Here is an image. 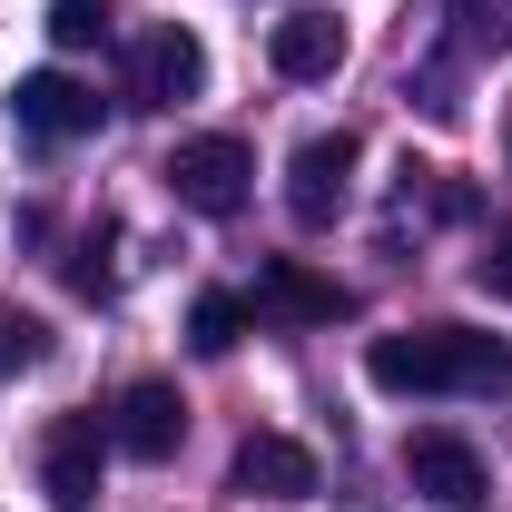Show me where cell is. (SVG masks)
Instances as JSON below:
<instances>
[{
  "mask_svg": "<svg viewBox=\"0 0 512 512\" xmlns=\"http://www.w3.org/2000/svg\"><path fill=\"white\" fill-rule=\"evenodd\" d=\"M375 394H512V345L483 325H404L365 345Z\"/></svg>",
  "mask_w": 512,
  "mask_h": 512,
  "instance_id": "6da1fadb",
  "label": "cell"
},
{
  "mask_svg": "<svg viewBox=\"0 0 512 512\" xmlns=\"http://www.w3.org/2000/svg\"><path fill=\"white\" fill-rule=\"evenodd\" d=\"M168 188H178V207H197V217H237L256 188V158L247 138H178V158L158 168Z\"/></svg>",
  "mask_w": 512,
  "mask_h": 512,
  "instance_id": "7a4b0ae2",
  "label": "cell"
},
{
  "mask_svg": "<svg viewBox=\"0 0 512 512\" xmlns=\"http://www.w3.org/2000/svg\"><path fill=\"white\" fill-rule=\"evenodd\" d=\"M404 483H414L424 503H444V512H483V503H493V473H483V453L463 444L453 424L404 434Z\"/></svg>",
  "mask_w": 512,
  "mask_h": 512,
  "instance_id": "3957f363",
  "label": "cell"
},
{
  "mask_svg": "<svg viewBox=\"0 0 512 512\" xmlns=\"http://www.w3.org/2000/svg\"><path fill=\"white\" fill-rule=\"evenodd\" d=\"M355 128H316V138H296V158H286V217L296 227H335V207L355 188Z\"/></svg>",
  "mask_w": 512,
  "mask_h": 512,
  "instance_id": "277c9868",
  "label": "cell"
},
{
  "mask_svg": "<svg viewBox=\"0 0 512 512\" xmlns=\"http://www.w3.org/2000/svg\"><path fill=\"white\" fill-rule=\"evenodd\" d=\"M99 463H109V424H99V414H60V424L40 434V493H50V512H89L99 503Z\"/></svg>",
  "mask_w": 512,
  "mask_h": 512,
  "instance_id": "5b68a950",
  "label": "cell"
},
{
  "mask_svg": "<svg viewBox=\"0 0 512 512\" xmlns=\"http://www.w3.org/2000/svg\"><path fill=\"white\" fill-rule=\"evenodd\" d=\"M247 316H276V325H335L355 316V286H335V276H316L306 256H266L247 286Z\"/></svg>",
  "mask_w": 512,
  "mask_h": 512,
  "instance_id": "8992f818",
  "label": "cell"
},
{
  "mask_svg": "<svg viewBox=\"0 0 512 512\" xmlns=\"http://www.w3.org/2000/svg\"><path fill=\"white\" fill-rule=\"evenodd\" d=\"M109 444L128 453V463H168V453L188 444V404H178V384L168 375H138L109 404Z\"/></svg>",
  "mask_w": 512,
  "mask_h": 512,
  "instance_id": "52a82bcc",
  "label": "cell"
},
{
  "mask_svg": "<svg viewBox=\"0 0 512 512\" xmlns=\"http://www.w3.org/2000/svg\"><path fill=\"white\" fill-rule=\"evenodd\" d=\"M99 89L89 79H69V69H30L20 89H10V128H30V138H99Z\"/></svg>",
  "mask_w": 512,
  "mask_h": 512,
  "instance_id": "ba28073f",
  "label": "cell"
},
{
  "mask_svg": "<svg viewBox=\"0 0 512 512\" xmlns=\"http://www.w3.org/2000/svg\"><path fill=\"white\" fill-rule=\"evenodd\" d=\"M197 89H207V40L178 30V20H158V30L138 40V79H128V99H138V109H178V99H197Z\"/></svg>",
  "mask_w": 512,
  "mask_h": 512,
  "instance_id": "9c48e42d",
  "label": "cell"
},
{
  "mask_svg": "<svg viewBox=\"0 0 512 512\" xmlns=\"http://www.w3.org/2000/svg\"><path fill=\"white\" fill-rule=\"evenodd\" d=\"M227 473H237V493H256V503H306V493L325 483V473H316V453L296 444V434H247Z\"/></svg>",
  "mask_w": 512,
  "mask_h": 512,
  "instance_id": "30bf717a",
  "label": "cell"
},
{
  "mask_svg": "<svg viewBox=\"0 0 512 512\" xmlns=\"http://www.w3.org/2000/svg\"><path fill=\"white\" fill-rule=\"evenodd\" d=\"M266 60H276V79H335L345 69V20L335 10H286L266 30Z\"/></svg>",
  "mask_w": 512,
  "mask_h": 512,
  "instance_id": "8fae6325",
  "label": "cell"
},
{
  "mask_svg": "<svg viewBox=\"0 0 512 512\" xmlns=\"http://www.w3.org/2000/svg\"><path fill=\"white\" fill-rule=\"evenodd\" d=\"M237 335H247V296H197L188 306V345L197 355H237Z\"/></svg>",
  "mask_w": 512,
  "mask_h": 512,
  "instance_id": "7c38bea8",
  "label": "cell"
},
{
  "mask_svg": "<svg viewBox=\"0 0 512 512\" xmlns=\"http://www.w3.org/2000/svg\"><path fill=\"white\" fill-rule=\"evenodd\" d=\"M109 30H119L109 0H50V40H60V50H99Z\"/></svg>",
  "mask_w": 512,
  "mask_h": 512,
  "instance_id": "4fadbf2b",
  "label": "cell"
},
{
  "mask_svg": "<svg viewBox=\"0 0 512 512\" xmlns=\"http://www.w3.org/2000/svg\"><path fill=\"white\" fill-rule=\"evenodd\" d=\"M40 355H50V325L30 316V306H0V384H10V375H30Z\"/></svg>",
  "mask_w": 512,
  "mask_h": 512,
  "instance_id": "5bb4252c",
  "label": "cell"
},
{
  "mask_svg": "<svg viewBox=\"0 0 512 512\" xmlns=\"http://www.w3.org/2000/svg\"><path fill=\"white\" fill-rule=\"evenodd\" d=\"M463 10V50H512V0H453Z\"/></svg>",
  "mask_w": 512,
  "mask_h": 512,
  "instance_id": "9a60e30c",
  "label": "cell"
},
{
  "mask_svg": "<svg viewBox=\"0 0 512 512\" xmlns=\"http://www.w3.org/2000/svg\"><path fill=\"white\" fill-rule=\"evenodd\" d=\"M473 286L512 306V217H503V227H483V256H473Z\"/></svg>",
  "mask_w": 512,
  "mask_h": 512,
  "instance_id": "2e32d148",
  "label": "cell"
},
{
  "mask_svg": "<svg viewBox=\"0 0 512 512\" xmlns=\"http://www.w3.org/2000/svg\"><path fill=\"white\" fill-rule=\"evenodd\" d=\"M99 247H109V227H89V247L69 256V286H79V296H109V256Z\"/></svg>",
  "mask_w": 512,
  "mask_h": 512,
  "instance_id": "e0dca14e",
  "label": "cell"
},
{
  "mask_svg": "<svg viewBox=\"0 0 512 512\" xmlns=\"http://www.w3.org/2000/svg\"><path fill=\"white\" fill-rule=\"evenodd\" d=\"M503 158H512V119H503Z\"/></svg>",
  "mask_w": 512,
  "mask_h": 512,
  "instance_id": "ac0fdd59",
  "label": "cell"
}]
</instances>
